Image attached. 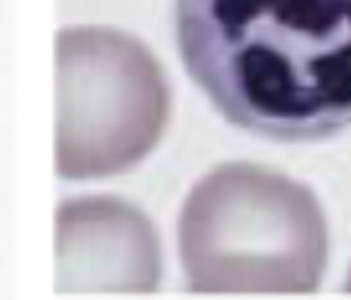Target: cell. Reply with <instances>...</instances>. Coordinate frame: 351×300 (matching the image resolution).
Instances as JSON below:
<instances>
[{
	"mask_svg": "<svg viewBox=\"0 0 351 300\" xmlns=\"http://www.w3.org/2000/svg\"><path fill=\"white\" fill-rule=\"evenodd\" d=\"M176 45L219 117L271 143L351 127V0H176Z\"/></svg>",
	"mask_w": 351,
	"mask_h": 300,
	"instance_id": "6da1fadb",
	"label": "cell"
},
{
	"mask_svg": "<svg viewBox=\"0 0 351 300\" xmlns=\"http://www.w3.org/2000/svg\"><path fill=\"white\" fill-rule=\"evenodd\" d=\"M178 251L191 292L313 295L328 225L310 187L256 163H222L189 192Z\"/></svg>",
	"mask_w": 351,
	"mask_h": 300,
	"instance_id": "7a4b0ae2",
	"label": "cell"
},
{
	"mask_svg": "<svg viewBox=\"0 0 351 300\" xmlns=\"http://www.w3.org/2000/svg\"><path fill=\"white\" fill-rule=\"evenodd\" d=\"M171 86L153 52L130 34L75 26L57 34V174L117 176L160 143Z\"/></svg>",
	"mask_w": 351,
	"mask_h": 300,
	"instance_id": "3957f363",
	"label": "cell"
},
{
	"mask_svg": "<svg viewBox=\"0 0 351 300\" xmlns=\"http://www.w3.org/2000/svg\"><path fill=\"white\" fill-rule=\"evenodd\" d=\"M60 295H150L160 285L158 231L140 207L117 197H77L57 210Z\"/></svg>",
	"mask_w": 351,
	"mask_h": 300,
	"instance_id": "277c9868",
	"label": "cell"
},
{
	"mask_svg": "<svg viewBox=\"0 0 351 300\" xmlns=\"http://www.w3.org/2000/svg\"><path fill=\"white\" fill-rule=\"evenodd\" d=\"M343 292H349V295H351V269H349V279H346V288H343Z\"/></svg>",
	"mask_w": 351,
	"mask_h": 300,
	"instance_id": "5b68a950",
	"label": "cell"
}]
</instances>
